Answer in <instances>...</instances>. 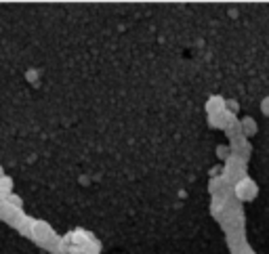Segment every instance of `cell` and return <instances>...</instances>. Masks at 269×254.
Here are the masks:
<instances>
[{"label": "cell", "instance_id": "cell-1", "mask_svg": "<svg viewBox=\"0 0 269 254\" xmlns=\"http://www.w3.org/2000/svg\"><path fill=\"white\" fill-rule=\"evenodd\" d=\"M236 194H238V198H242V200H253L255 194H257V187L253 185V183H250V179H244V181L238 183Z\"/></svg>", "mask_w": 269, "mask_h": 254}, {"label": "cell", "instance_id": "cell-2", "mask_svg": "<svg viewBox=\"0 0 269 254\" xmlns=\"http://www.w3.org/2000/svg\"><path fill=\"white\" fill-rule=\"evenodd\" d=\"M223 107H225V101H223L221 97H210L208 103H206V109H208L210 116H214V113H221Z\"/></svg>", "mask_w": 269, "mask_h": 254}, {"label": "cell", "instance_id": "cell-3", "mask_svg": "<svg viewBox=\"0 0 269 254\" xmlns=\"http://www.w3.org/2000/svg\"><path fill=\"white\" fill-rule=\"evenodd\" d=\"M49 235H51L49 225H44V223H38V225H36V238H38V240H47Z\"/></svg>", "mask_w": 269, "mask_h": 254}, {"label": "cell", "instance_id": "cell-4", "mask_svg": "<svg viewBox=\"0 0 269 254\" xmlns=\"http://www.w3.org/2000/svg\"><path fill=\"white\" fill-rule=\"evenodd\" d=\"M0 189H2V191H8V189H11V179H0Z\"/></svg>", "mask_w": 269, "mask_h": 254}, {"label": "cell", "instance_id": "cell-5", "mask_svg": "<svg viewBox=\"0 0 269 254\" xmlns=\"http://www.w3.org/2000/svg\"><path fill=\"white\" fill-rule=\"evenodd\" d=\"M261 107H263V111H265L267 116H269V97H267V99H265V101L261 103Z\"/></svg>", "mask_w": 269, "mask_h": 254}, {"label": "cell", "instance_id": "cell-6", "mask_svg": "<svg viewBox=\"0 0 269 254\" xmlns=\"http://www.w3.org/2000/svg\"><path fill=\"white\" fill-rule=\"evenodd\" d=\"M219 155H221V157H225V155H227V150H225V147H219Z\"/></svg>", "mask_w": 269, "mask_h": 254}]
</instances>
